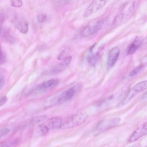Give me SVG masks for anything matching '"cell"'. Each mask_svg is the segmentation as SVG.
<instances>
[{
	"label": "cell",
	"instance_id": "obj_25",
	"mask_svg": "<svg viewBox=\"0 0 147 147\" xmlns=\"http://www.w3.org/2000/svg\"><path fill=\"white\" fill-rule=\"evenodd\" d=\"M46 118V116H43L37 117L34 118L33 119V122H38Z\"/></svg>",
	"mask_w": 147,
	"mask_h": 147
},
{
	"label": "cell",
	"instance_id": "obj_20",
	"mask_svg": "<svg viewBox=\"0 0 147 147\" xmlns=\"http://www.w3.org/2000/svg\"><path fill=\"white\" fill-rule=\"evenodd\" d=\"M6 59V55L4 52L1 49L0 53V63L1 64L4 63Z\"/></svg>",
	"mask_w": 147,
	"mask_h": 147
},
{
	"label": "cell",
	"instance_id": "obj_5",
	"mask_svg": "<svg viewBox=\"0 0 147 147\" xmlns=\"http://www.w3.org/2000/svg\"><path fill=\"white\" fill-rule=\"evenodd\" d=\"M120 53V49L117 47L113 48L109 51L107 64L109 68L112 67L116 63Z\"/></svg>",
	"mask_w": 147,
	"mask_h": 147
},
{
	"label": "cell",
	"instance_id": "obj_30",
	"mask_svg": "<svg viewBox=\"0 0 147 147\" xmlns=\"http://www.w3.org/2000/svg\"></svg>",
	"mask_w": 147,
	"mask_h": 147
},
{
	"label": "cell",
	"instance_id": "obj_16",
	"mask_svg": "<svg viewBox=\"0 0 147 147\" xmlns=\"http://www.w3.org/2000/svg\"><path fill=\"white\" fill-rule=\"evenodd\" d=\"M124 15L123 14L120 13L117 15L114 18L112 24L116 26L120 24L123 20Z\"/></svg>",
	"mask_w": 147,
	"mask_h": 147
},
{
	"label": "cell",
	"instance_id": "obj_12",
	"mask_svg": "<svg viewBox=\"0 0 147 147\" xmlns=\"http://www.w3.org/2000/svg\"><path fill=\"white\" fill-rule=\"evenodd\" d=\"M16 27L21 33L26 34L28 30V24L25 21H18L16 24Z\"/></svg>",
	"mask_w": 147,
	"mask_h": 147
},
{
	"label": "cell",
	"instance_id": "obj_9",
	"mask_svg": "<svg viewBox=\"0 0 147 147\" xmlns=\"http://www.w3.org/2000/svg\"><path fill=\"white\" fill-rule=\"evenodd\" d=\"M75 92V89L72 88L63 92L59 96L58 101L61 102L71 98L74 95Z\"/></svg>",
	"mask_w": 147,
	"mask_h": 147
},
{
	"label": "cell",
	"instance_id": "obj_4",
	"mask_svg": "<svg viewBox=\"0 0 147 147\" xmlns=\"http://www.w3.org/2000/svg\"><path fill=\"white\" fill-rule=\"evenodd\" d=\"M147 134V123L137 128L133 133L128 140L129 142H134L140 138Z\"/></svg>",
	"mask_w": 147,
	"mask_h": 147
},
{
	"label": "cell",
	"instance_id": "obj_13",
	"mask_svg": "<svg viewBox=\"0 0 147 147\" xmlns=\"http://www.w3.org/2000/svg\"><path fill=\"white\" fill-rule=\"evenodd\" d=\"M145 65L141 64L135 67L130 73L129 76L132 77L137 75L142 71L145 68Z\"/></svg>",
	"mask_w": 147,
	"mask_h": 147
},
{
	"label": "cell",
	"instance_id": "obj_17",
	"mask_svg": "<svg viewBox=\"0 0 147 147\" xmlns=\"http://www.w3.org/2000/svg\"><path fill=\"white\" fill-rule=\"evenodd\" d=\"M3 35L6 40L12 44L15 42V38L9 34L8 31L4 32Z\"/></svg>",
	"mask_w": 147,
	"mask_h": 147
},
{
	"label": "cell",
	"instance_id": "obj_24",
	"mask_svg": "<svg viewBox=\"0 0 147 147\" xmlns=\"http://www.w3.org/2000/svg\"><path fill=\"white\" fill-rule=\"evenodd\" d=\"M7 100V98L5 96H2L0 99V106H1L5 104Z\"/></svg>",
	"mask_w": 147,
	"mask_h": 147
},
{
	"label": "cell",
	"instance_id": "obj_10",
	"mask_svg": "<svg viewBox=\"0 0 147 147\" xmlns=\"http://www.w3.org/2000/svg\"><path fill=\"white\" fill-rule=\"evenodd\" d=\"M62 119L59 117H53L50 119L48 121V127L52 129L57 128L61 127Z\"/></svg>",
	"mask_w": 147,
	"mask_h": 147
},
{
	"label": "cell",
	"instance_id": "obj_11",
	"mask_svg": "<svg viewBox=\"0 0 147 147\" xmlns=\"http://www.w3.org/2000/svg\"><path fill=\"white\" fill-rule=\"evenodd\" d=\"M97 31L94 24L86 26L80 32L81 35L83 36H89L92 35Z\"/></svg>",
	"mask_w": 147,
	"mask_h": 147
},
{
	"label": "cell",
	"instance_id": "obj_18",
	"mask_svg": "<svg viewBox=\"0 0 147 147\" xmlns=\"http://www.w3.org/2000/svg\"><path fill=\"white\" fill-rule=\"evenodd\" d=\"M10 2L11 5L15 7H20L23 5L22 0H10Z\"/></svg>",
	"mask_w": 147,
	"mask_h": 147
},
{
	"label": "cell",
	"instance_id": "obj_7",
	"mask_svg": "<svg viewBox=\"0 0 147 147\" xmlns=\"http://www.w3.org/2000/svg\"><path fill=\"white\" fill-rule=\"evenodd\" d=\"M120 120L119 118H115L102 121L100 123L98 128L100 130H104L113 127L117 124Z\"/></svg>",
	"mask_w": 147,
	"mask_h": 147
},
{
	"label": "cell",
	"instance_id": "obj_3",
	"mask_svg": "<svg viewBox=\"0 0 147 147\" xmlns=\"http://www.w3.org/2000/svg\"><path fill=\"white\" fill-rule=\"evenodd\" d=\"M108 0H94L86 9L83 15L87 18L101 9L106 3Z\"/></svg>",
	"mask_w": 147,
	"mask_h": 147
},
{
	"label": "cell",
	"instance_id": "obj_2",
	"mask_svg": "<svg viewBox=\"0 0 147 147\" xmlns=\"http://www.w3.org/2000/svg\"><path fill=\"white\" fill-rule=\"evenodd\" d=\"M147 88V80L136 84L128 91L125 98L118 105L120 107L128 102L136 94Z\"/></svg>",
	"mask_w": 147,
	"mask_h": 147
},
{
	"label": "cell",
	"instance_id": "obj_8",
	"mask_svg": "<svg viewBox=\"0 0 147 147\" xmlns=\"http://www.w3.org/2000/svg\"><path fill=\"white\" fill-rule=\"evenodd\" d=\"M72 59V57L69 56L66 57L64 60L55 66L52 70L53 73H58L62 72L69 65Z\"/></svg>",
	"mask_w": 147,
	"mask_h": 147
},
{
	"label": "cell",
	"instance_id": "obj_14",
	"mask_svg": "<svg viewBox=\"0 0 147 147\" xmlns=\"http://www.w3.org/2000/svg\"><path fill=\"white\" fill-rule=\"evenodd\" d=\"M98 53L93 54L88 57L89 62L92 65H95L98 60L99 56Z\"/></svg>",
	"mask_w": 147,
	"mask_h": 147
},
{
	"label": "cell",
	"instance_id": "obj_15",
	"mask_svg": "<svg viewBox=\"0 0 147 147\" xmlns=\"http://www.w3.org/2000/svg\"><path fill=\"white\" fill-rule=\"evenodd\" d=\"M55 80L52 79L42 83L40 87L42 89H46L52 86L55 83Z\"/></svg>",
	"mask_w": 147,
	"mask_h": 147
},
{
	"label": "cell",
	"instance_id": "obj_19",
	"mask_svg": "<svg viewBox=\"0 0 147 147\" xmlns=\"http://www.w3.org/2000/svg\"><path fill=\"white\" fill-rule=\"evenodd\" d=\"M36 18L39 22L42 23L46 20L47 18V16L45 13H40L38 14Z\"/></svg>",
	"mask_w": 147,
	"mask_h": 147
},
{
	"label": "cell",
	"instance_id": "obj_21",
	"mask_svg": "<svg viewBox=\"0 0 147 147\" xmlns=\"http://www.w3.org/2000/svg\"><path fill=\"white\" fill-rule=\"evenodd\" d=\"M40 131L43 135L46 134L48 132L49 128L46 125H41L40 127Z\"/></svg>",
	"mask_w": 147,
	"mask_h": 147
},
{
	"label": "cell",
	"instance_id": "obj_22",
	"mask_svg": "<svg viewBox=\"0 0 147 147\" xmlns=\"http://www.w3.org/2000/svg\"><path fill=\"white\" fill-rule=\"evenodd\" d=\"M9 129L7 128L1 129L0 131V137L4 136L7 135L9 132Z\"/></svg>",
	"mask_w": 147,
	"mask_h": 147
},
{
	"label": "cell",
	"instance_id": "obj_27",
	"mask_svg": "<svg viewBox=\"0 0 147 147\" xmlns=\"http://www.w3.org/2000/svg\"><path fill=\"white\" fill-rule=\"evenodd\" d=\"M11 145H14L15 144V143L14 141H13L11 142ZM10 144V143H8V144H6L5 142H1L0 144V147H7L8 146L7 145H9H9Z\"/></svg>",
	"mask_w": 147,
	"mask_h": 147
},
{
	"label": "cell",
	"instance_id": "obj_1",
	"mask_svg": "<svg viewBox=\"0 0 147 147\" xmlns=\"http://www.w3.org/2000/svg\"><path fill=\"white\" fill-rule=\"evenodd\" d=\"M85 113H78L62 119L60 128L68 129L77 126L84 123L88 117Z\"/></svg>",
	"mask_w": 147,
	"mask_h": 147
},
{
	"label": "cell",
	"instance_id": "obj_6",
	"mask_svg": "<svg viewBox=\"0 0 147 147\" xmlns=\"http://www.w3.org/2000/svg\"><path fill=\"white\" fill-rule=\"evenodd\" d=\"M143 41V38L142 36L136 37L128 47L127 54L131 55L134 53L140 46Z\"/></svg>",
	"mask_w": 147,
	"mask_h": 147
},
{
	"label": "cell",
	"instance_id": "obj_28",
	"mask_svg": "<svg viewBox=\"0 0 147 147\" xmlns=\"http://www.w3.org/2000/svg\"><path fill=\"white\" fill-rule=\"evenodd\" d=\"M4 85V78L2 76H1L0 77V89L1 90L3 88Z\"/></svg>",
	"mask_w": 147,
	"mask_h": 147
},
{
	"label": "cell",
	"instance_id": "obj_23",
	"mask_svg": "<svg viewBox=\"0 0 147 147\" xmlns=\"http://www.w3.org/2000/svg\"><path fill=\"white\" fill-rule=\"evenodd\" d=\"M73 0H59L58 4L60 5H67L71 2Z\"/></svg>",
	"mask_w": 147,
	"mask_h": 147
},
{
	"label": "cell",
	"instance_id": "obj_29",
	"mask_svg": "<svg viewBox=\"0 0 147 147\" xmlns=\"http://www.w3.org/2000/svg\"><path fill=\"white\" fill-rule=\"evenodd\" d=\"M4 20V18L3 15L2 13L0 14V23L1 24L3 23Z\"/></svg>",
	"mask_w": 147,
	"mask_h": 147
},
{
	"label": "cell",
	"instance_id": "obj_26",
	"mask_svg": "<svg viewBox=\"0 0 147 147\" xmlns=\"http://www.w3.org/2000/svg\"><path fill=\"white\" fill-rule=\"evenodd\" d=\"M64 53L65 51L64 50L62 51L58 55L57 59L59 60H61L63 58Z\"/></svg>",
	"mask_w": 147,
	"mask_h": 147
}]
</instances>
